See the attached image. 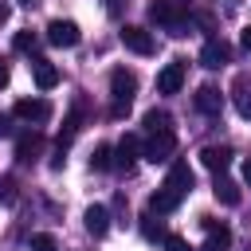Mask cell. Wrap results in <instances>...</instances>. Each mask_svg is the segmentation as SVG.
Here are the masks:
<instances>
[{"label": "cell", "instance_id": "obj_1", "mask_svg": "<svg viewBox=\"0 0 251 251\" xmlns=\"http://www.w3.org/2000/svg\"><path fill=\"white\" fill-rule=\"evenodd\" d=\"M192 184H196V173L188 169V161H173L169 165V176H165V184L149 196V212L153 216H169L188 192H192Z\"/></svg>", "mask_w": 251, "mask_h": 251}, {"label": "cell", "instance_id": "obj_2", "mask_svg": "<svg viewBox=\"0 0 251 251\" xmlns=\"http://www.w3.org/2000/svg\"><path fill=\"white\" fill-rule=\"evenodd\" d=\"M149 20L161 24L169 35H188V12H184V0H153V4H149Z\"/></svg>", "mask_w": 251, "mask_h": 251}, {"label": "cell", "instance_id": "obj_3", "mask_svg": "<svg viewBox=\"0 0 251 251\" xmlns=\"http://www.w3.org/2000/svg\"><path fill=\"white\" fill-rule=\"evenodd\" d=\"M133 94H137V78H133V71L114 67V71H110V98H114L110 114H114V118H122V114L133 106Z\"/></svg>", "mask_w": 251, "mask_h": 251}, {"label": "cell", "instance_id": "obj_4", "mask_svg": "<svg viewBox=\"0 0 251 251\" xmlns=\"http://www.w3.org/2000/svg\"><path fill=\"white\" fill-rule=\"evenodd\" d=\"M173 153H176V129H149V137H145V145H141V157L153 161V165H161V161H169Z\"/></svg>", "mask_w": 251, "mask_h": 251}, {"label": "cell", "instance_id": "obj_5", "mask_svg": "<svg viewBox=\"0 0 251 251\" xmlns=\"http://www.w3.org/2000/svg\"><path fill=\"white\" fill-rule=\"evenodd\" d=\"M78 39H82V31H78L75 20H51L47 24V43L51 47H78Z\"/></svg>", "mask_w": 251, "mask_h": 251}, {"label": "cell", "instance_id": "obj_6", "mask_svg": "<svg viewBox=\"0 0 251 251\" xmlns=\"http://www.w3.org/2000/svg\"><path fill=\"white\" fill-rule=\"evenodd\" d=\"M16 118H24V122H35V126H43V122H51V102L47 98H20L16 102V110H12Z\"/></svg>", "mask_w": 251, "mask_h": 251}, {"label": "cell", "instance_id": "obj_7", "mask_svg": "<svg viewBox=\"0 0 251 251\" xmlns=\"http://www.w3.org/2000/svg\"><path fill=\"white\" fill-rule=\"evenodd\" d=\"M122 43H126L133 55H153V47H157L153 35H149L145 27H137V24H126V27H122Z\"/></svg>", "mask_w": 251, "mask_h": 251}, {"label": "cell", "instance_id": "obj_8", "mask_svg": "<svg viewBox=\"0 0 251 251\" xmlns=\"http://www.w3.org/2000/svg\"><path fill=\"white\" fill-rule=\"evenodd\" d=\"M224 63H231V47H227L224 39H208V43L200 47V67H208V71H220Z\"/></svg>", "mask_w": 251, "mask_h": 251}, {"label": "cell", "instance_id": "obj_9", "mask_svg": "<svg viewBox=\"0 0 251 251\" xmlns=\"http://www.w3.org/2000/svg\"><path fill=\"white\" fill-rule=\"evenodd\" d=\"M180 86H184V59H173V63L161 67V75H157V90H161V94H176Z\"/></svg>", "mask_w": 251, "mask_h": 251}, {"label": "cell", "instance_id": "obj_10", "mask_svg": "<svg viewBox=\"0 0 251 251\" xmlns=\"http://www.w3.org/2000/svg\"><path fill=\"white\" fill-rule=\"evenodd\" d=\"M137 157H141V141H137L133 133H126V137L114 145V169H126V173H129V169L137 165Z\"/></svg>", "mask_w": 251, "mask_h": 251}, {"label": "cell", "instance_id": "obj_11", "mask_svg": "<svg viewBox=\"0 0 251 251\" xmlns=\"http://www.w3.org/2000/svg\"><path fill=\"white\" fill-rule=\"evenodd\" d=\"M231 102H235L239 118L251 122V75H235V82H231Z\"/></svg>", "mask_w": 251, "mask_h": 251}, {"label": "cell", "instance_id": "obj_12", "mask_svg": "<svg viewBox=\"0 0 251 251\" xmlns=\"http://www.w3.org/2000/svg\"><path fill=\"white\" fill-rule=\"evenodd\" d=\"M192 106H196L200 114H208V118H216V114L224 110V94H220L216 86H200V90H196V98H192Z\"/></svg>", "mask_w": 251, "mask_h": 251}, {"label": "cell", "instance_id": "obj_13", "mask_svg": "<svg viewBox=\"0 0 251 251\" xmlns=\"http://www.w3.org/2000/svg\"><path fill=\"white\" fill-rule=\"evenodd\" d=\"M200 165L212 169V173H224V169L231 165V149H227V145H204V149H200Z\"/></svg>", "mask_w": 251, "mask_h": 251}, {"label": "cell", "instance_id": "obj_14", "mask_svg": "<svg viewBox=\"0 0 251 251\" xmlns=\"http://www.w3.org/2000/svg\"><path fill=\"white\" fill-rule=\"evenodd\" d=\"M82 224H86V231H90L94 239H102V235L110 231V212H106V204H90L86 216H82Z\"/></svg>", "mask_w": 251, "mask_h": 251}, {"label": "cell", "instance_id": "obj_15", "mask_svg": "<svg viewBox=\"0 0 251 251\" xmlns=\"http://www.w3.org/2000/svg\"><path fill=\"white\" fill-rule=\"evenodd\" d=\"M204 227H208V239H204L200 251H227L231 247V227H224L216 220H204Z\"/></svg>", "mask_w": 251, "mask_h": 251}, {"label": "cell", "instance_id": "obj_16", "mask_svg": "<svg viewBox=\"0 0 251 251\" xmlns=\"http://www.w3.org/2000/svg\"><path fill=\"white\" fill-rule=\"evenodd\" d=\"M31 75H35V86H39V90L59 86V67L47 63V59H31Z\"/></svg>", "mask_w": 251, "mask_h": 251}, {"label": "cell", "instance_id": "obj_17", "mask_svg": "<svg viewBox=\"0 0 251 251\" xmlns=\"http://www.w3.org/2000/svg\"><path fill=\"white\" fill-rule=\"evenodd\" d=\"M212 192H216V200H220V204H227V208H235V204H239V184H235V180H227V176H220V173H216Z\"/></svg>", "mask_w": 251, "mask_h": 251}, {"label": "cell", "instance_id": "obj_18", "mask_svg": "<svg viewBox=\"0 0 251 251\" xmlns=\"http://www.w3.org/2000/svg\"><path fill=\"white\" fill-rule=\"evenodd\" d=\"M39 149H43V133H24L16 141V161H31Z\"/></svg>", "mask_w": 251, "mask_h": 251}, {"label": "cell", "instance_id": "obj_19", "mask_svg": "<svg viewBox=\"0 0 251 251\" xmlns=\"http://www.w3.org/2000/svg\"><path fill=\"white\" fill-rule=\"evenodd\" d=\"M90 169H94V173H106V169H114V149H110V145H98V149L90 153Z\"/></svg>", "mask_w": 251, "mask_h": 251}, {"label": "cell", "instance_id": "obj_20", "mask_svg": "<svg viewBox=\"0 0 251 251\" xmlns=\"http://www.w3.org/2000/svg\"><path fill=\"white\" fill-rule=\"evenodd\" d=\"M145 129H173V118L165 110H149L145 114Z\"/></svg>", "mask_w": 251, "mask_h": 251}, {"label": "cell", "instance_id": "obj_21", "mask_svg": "<svg viewBox=\"0 0 251 251\" xmlns=\"http://www.w3.org/2000/svg\"><path fill=\"white\" fill-rule=\"evenodd\" d=\"M141 235L145 239H165V227H161V220H153V212L141 216Z\"/></svg>", "mask_w": 251, "mask_h": 251}, {"label": "cell", "instance_id": "obj_22", "mask_svg": "<svg viewBox=\"0 0 251 251\" xmlns=\"http://www.w3.org/2000/svg\"><path fill=\"white\" fill-rule=\"evenodd\" d=\"M27 247H31V251H59L55 235H47V231H35V235L27 239Z\"/></svg>", "mask_w": 251, "mask_h": 251}, {"label": "cell", "instance_id": "obj_23", "mask_svg": "<svg viewBox=\"0 0 251 251\" xmlns=\"http://www.w3.org/2000/svg\"><path fill=\"white\" fill-rule=\"evenodd\" d=\"M35 43H39V39H35L31 31H16V51H31V55H35Z\"/></svg>", "mask_w": 251, "mask_h": 251}, {"label": "cell", "instance_id": "obj_24", "mask_svg": "<svg viewBox=\"0 0 251 251\" xmlns=\"http://www.w3.org/2000/svg\"><path fill=\"white\" fill-rule=\"evenodd\" d=\"M165 251H192L184 235H165Z\"/></svg>", "mask_w": 251, "mask_h": 251}, {"label": "cell", "instance_id": "obj_25", "mask_svg": "<svg viewBox=\"0 0 251 251\" xmlns=\"http://www.w3.org/2000/svg\"><path fill=\"white\" fill-rule=\"evenodd\" d=\"M8 133H12V118H4V114H0V137H8Z\"/></svg>", "mask_w": 251, "mask_h": 251}, {"label": "cell", "instance_id": "obj_26", "mask_svg": "<svg viewBox=\"0 0 251 251\" xmlns=\"http://www.w3.org/2000/svg\"><path fill=\"white\" fill-rule=\"evenodd\" d=\"M239 43H243V51H251V27H243V31H239Z\"/></svg>", "mask_w": 251, "mask_h": 251}, {"label": "cell", "instance_id": "obj_27", "mask_svg": "<svg viewBox=\"0 0 251 251\" xmlns=\"http://www.w3.org/2000/svg\"><path fill=\"white\" fill-rule=\"evenodd\" d=\"M106 12H110V16H118V12H122V0H106Z\"/></svg>", "mask_w": 251, "mask_h": 251}, {"label": "cell", "instance_id": "obj_28", "mask_svg": "<svg viewBox=\"0 0 251 251\" xmlns=\"http://www.w3.org/2000/svg\"><path fill=\"white\" fill-rule=\"evenodd\" d=\"M0 86H8V63L0 59Z\"/></svg>", "mask_w": 251, "mask_h": 251}, {"label": "cell", "instance_id": "obj_29", "mask_svg": "<svg viewBox=\"0 0 251 251\" xmlns=\"http://www.w3.org/2000/svg\"><path fill=\"white\" fill-rule=\"evenodd\" d=\"M243 180H247V184H251V157H247V161H243Z\"/></svg>", "mask_w": 251, "mask_h": 251}, {"label": "cell", "instance_id": "obj_30", "mask_svg": "<svg viewBox=\"0 0 251 251\" xmlns=\"http://www.w3.org/2000/svg\"><path fill=\"white\" fill-rule=\"evenodd\" d=\"M4 20H8V4L0 0V24H4Z\"/></svg>", "mask_w": 251, "mask_h": 251}, {"label": "cell", "instance_id": "obj_31", "mask_svg": "<svg viewBox=\"0 0 251 251\" xmlns=\"http://www.w3.org/2000/svg\"><path fill=\"white\" fill-rule=\"evenodd\" d=\"M20 4H27V8H31V4H39V0H20Z\"/></svg>", "mask_w": 251, "mask_h": 251}]
</instances>
